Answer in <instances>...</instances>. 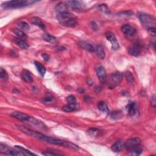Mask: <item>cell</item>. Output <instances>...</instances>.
<instances>
[{
  "mask_svg": "<svg viewBox=\"0 0 156 156\" xmlns=\"http://www.w3.org/2000/svg\"><path fill=\"white\" fill-rule=\"evenodd\" d=\"M123 80V75L120 72H115L112 73L109 76L108 81V86L110 89L114 88L120 84Z\"/></svg>",
  "mask_w": 156,
  "mask_h": 156,
  "instance_id": "cell-5",
  "label": "cell"
},
{
  "mask_svg": "<svg viewBox=\"0 0 156 156\" xmlns=\"http://www.w3.org/2000/svg\"><path fill=\"white\" fill-rule=\"evenodd\" d=\"M106 37L107 40H108L112 45V48L114 50H117L120 48V45L115 36L112 32H107L106 34Z\"/></svg>",
  "mask_w": 156,
  "mask_h": 156,
  "instance_id": "cell-8",
  "label": "cell"
},
{
  "mask_svg": "<svg viewBox=\"0 0 156 156\" xmlns=\"http://www.w3.org/2000/svg\"><path fill=\"white\" fill-rule=\"evenodd\" d=\"M34 65H36L37 69L38 71V73H40V75L42 76H44V75H45L46 73V68L44 67L41 63L38 62L37 61H34Z\"/></svg>",
  "mask_w": 156,
  "mask_h": 156,
  "instance_id": "cell-21",
  "label": "cell"
},
{
  "mask_svg": "<svg viewBox=\"0 0 156 156\" xmlns=\"http://www.w3.org/2000/svg\"><path fill=\"white\" fill-rule=\"evenodd\" d=\"M139 18L141 23L148 29L151 28H155V25L156 24L155 19L153 16L150 15L149 14L141 13L139 15Z\"/></svg>",
  "mask_w": 156,
  "mask_h": 156,
  "instance_id": "cell-4",
  "label": "cell"
},
{
  "mask_svg": "<svg viewBox=\"0 0 156 156\" xmlns=\"http://www.w3.org/2000/svg\"><path fill=\"white\" fill-rule=\"evenodd\" d=\"M11 115L17 120L23 122H25V123H29V121H30L31 118V116L22 113V112H13L11 114Z\"/></svg>",
  "mask_w": 156,
  "mask_h": 156,
  "instance_id": "cell-9",
  "label": "cell"
},
{
  "mask_svg": "<svg viewBox=\"0 0 156 156\" xmlns=\"http://www.w3.org/2000/svg\"><path fill=\"white\" fill-rule=\"evenodd\" d=\"M84 99H85V100L86 102H90L92 100L91 98L90 97V96H85L84 97Z\"/></svg>",
  "mask_w": 156,
  "mask_h": 156,
  "instance_id": "cell-41",
  "label": "cell"
},
{
  "mask_svg": "<svg viewBox=\"0 0 156 156\" xmlns=\"http://www.w3.org/2000/svg\"><path fill=\"white\" fill-rule=\"evenodd\" d=\"M43 155H45L46 156H54V155H62V154L53 152L52 151H46L45 152H43L42 153Z\"/></svg>",
  "mask_w": 156,
  "mask_h": 156,
  "instance_id": "cell-36",
  "label": "cell"
},
{
  "mask_svg": "<svg viewBox=\"0 0 156 156\" xmlns=\"http://www.w3.org/2000/svg\"><path fill=\"white\" fill-rule=\"evenodd\" d=\"M133 12H132L130 11H124V12H121L118 13V15L121 16V17H131L133 15Z\"/></svg>",
  "mask_w": 156,
  "mask_h": 156,
  "instance_id": "cell-34",
  "label": "cell"
},
{
  "mask_svg": "<svg viewBox=\"0 0 156 156\" xmlns=\"http://www.w3.org/2000/svg\"><path fill=\"white\" fill-rule=\"evenodd\" d=\"M142 151H143L142 148H141L140 146H136L135 148L128 150L129 153L132 155H140L141 153H142Z\"/></svg>",
  "mask_w": 156,
  "mask_h": 156,
  "instance_id": "cell-25",
  "label": "cell"
},
{
  "mask_svg": "<svg viewBox=\"0 0 156 156\" xmlns=\"http://www.w3.org/2000/svg\"><path fill=\"white\" fill-rule=\"evenodd\" d=\"M13 32L16 34V36L18 37V38L22 39V40H24V39L27 38L26 34L24 33L21 29H18V28H15L13 29Z\"/></svg>",
  "mask_w": 156,
  "mask_h": 156,
  "instance_id": "cell-24",
  "label": "cell"
},
{
  "mask_svg": "<svg viewBox=\"0 0 156 156\" xmlns=\"http://www.w3.org/2000/svg\"><path fill=\"white\" fill-rule=\"evenodd\" d=\"M148 29V31L149 32V33L151 34V35H153V36H155V28H151Z\"/></svg>",
  "mask_w": 156,
  "mask_h": 156,
  "instance_id": "cell-40",
  "label": "cell"
},
{
  "mask_svg": "<svg viewBox=\"0 0 156 156\" xmlns=\"http://www.w3.org/2000/svg\"><path fill=\"white\" fill-rule=\"evenodd\" d=\"M42 57L43 58V59L46 61V62H48L49 61V59H50V56H49L46 53H43L42 54Z\"/></svg>",
  "mask_w": 156,
  "mask_h": 156,
  "instance_id": "cell-39",
  "label": "cell"
},
{
  "mask_svg": "<svg viewBox=\"0 0 156 156\" xmlns=\"http://www.w3.org/2000/svg\"><path fill=\"white\" fill-rule=\"evenodd\" d=\"M95 52L96 53L97 56H98L101 59H104L106 57V53L103 48L100 45H98L95 48Z\"/></svg>",
  "mask_w": 156,
  "mask_h": 156,
  "instance_id": "cell-17",
  "label": "cell"
},
{
  "mask_svg": "<svg viewBox=\"0 0 156 156\" xmlns=\"http://www.w3.org/2000/svg\"><path fill=\"white\" fill-rule=\"evenodd\" d=\"M17 128L19 129L20 130H21L24 134H25L29 136H32V137L35 138L37 140L45 141V142H47V143L53 144V145L63 146H64V147L70 148L74 150H78L79 149V146L71 142H70V141H65V140H61L58 139L52 138V137H51V136H46L45 134L38 132H36V131L32 130L31 129H29L23 126H17Z\"/></svg>",
  "mask_w": 156,
  "mask_h": 156,
  "instance_id": "cell-1",
  "label": "cell"
},
{
  "mask_svg": "<svg viewBox=\"0 0 156 156\" xmlns=\"http://www.w3.org/2000/svg\"><path fill=\"white\" fill-rule=\"evenodd\" d=\"M0 152L3 154H5L9 155H25L22 151H18L16 150H14L12 148L8 147V146L4 145L3 144L0 145Z\"/></svg>",
  "mask_w": 156,
  "mask_h": 156,
  "instance_id": "cell-6",
  "label": "cell"
},
{
  "mask_svg": "<svg viewBox=\"0 0 156 156\" xmlns=\"http://www.w3.org/2000/svg\"><path fill=\"white\" fill-rule=\"evenodd\" d=\"M22 78L23 81L26 82H31L33 81V77L31 73L26 70H24L21 74Z\"/></svg>",
  "mask_w": 156,
  "mask_h": 156,
  "instance_id": "cell-15",
  "label": "cell"
},
{
  "mask_svg": "<svg viewBox=\"0 0 156 156\" xmlns=\"http://www.w3.org/2000/svg\"><path fill=\"white\" fill-rule=\"evenodd\" d=\"M56 19L62 25L66 27L73 28L77 25V18L73 13L69 12H63L58 13Z\"/></svg>",
  "mask_w": 156,
  "mask_h": 156,
  "instance_id": "cell-2",
  "label": "cell"
},
{
  "mask_svg": "<svg viewBox=\"0 0 156 156\" xmlns=\"http://www.w3.org/2000/svg\"><path fill=\"white\" fill-rule=\"evenodd\" d=\"M14 41L15 42L17 45L21 49H22V50H27L29 48L28 44L24 40H22V39L15 38H14Z\"/></svg>",
  "mask_w": 156,
  "mask_h": 156,
  "instance_id": "cell-18",
  "label": "cell"
},
{
  "mask_svg": "<svg viewBox=\"0 0 156 156\" xmlns=\"http://www.w3.org/2000/svg\"><path fill=\"white\" fill-rule=\"evenodd\" d=\"M87 133L92 137H96V136H99L100 135H101L102 131L98 128H93L88 130Z\"/></svg>",
  "mask_w": 156,
  "mask_h": 156,
  "instance_id": "cell-20",
  "label": "cell"
},
{
  "mask_svg": "<svg viewBox=\"0 0 156 156\" xmlns=\"http://www.w3.org/2000/svg\"><path fill=\"white\" fill-rule=\"evenodd\" d=\"M125 75L126 77V80L128 82V83H129V84H132L134 81V78L132 74L130 71H127Z\"/></svg>",
  "mask_w": 156,
  "mask_h": 156,
  "instance_id": "cell-31",
  "label": "cell"
},
{
  "mask_svg": "<svg viewBox=\"0 0 156 156\" xmlns=\"http://www.w3.org/2000/svg\"><path fill=\"white\" fill-rule=\"evenodd\" d=\"M53 100H54L53 97H52V96H47V97H45V98L43 100V101L44 102H45V103H48V102H51Z\"/></svg>",
  "mask_w": 156,
  "mask_h": 156,
  "instance_id": "cell-38",
  "label": "cell"
},
{
  "mask_svg": "<svg viewBox=\"0 0 156 156\" xmlns=\"http://www.w3.org/2000/svg\"><path fill=\"white\" fill-rule=\"evenodd\" d=\"M18 26L20 27L21 28H22L23 29H24V30H29V29H30V26H29V24L26 23V22H19L18 23Z\"/></svg>",
  "mask_w": 156,
  "mask_h": 156,
  "instance_id": "cell-35",
  "label": "cell"
},
{
  "mask_svg": "<svg viewBox=\"0 0 156 156\" xmlns=\"http://www.w3.org/2000/svg\"><path fill=\"white\" fill-rule=\"evenodd\" d=\"M15 148L19 149H21L22 151H23L22 152H23L24 154H28V155H36L35 154H34L32 153H31V151H29V150H27L25 148H24L23 147H22V146H15Z\"/></svg>",
  "mask_w": 156,
  "mask_h": 156,
  "instance_id": "cell-37",
  "label": "cell"
},
{
  "mask_svg": "<svg viewBox=\"0 0 156 156\" xmlns=\"http://www.w3.org/2000/svg\"><path fill=\"white\" fill-rule=\"evenodd\" d=\"M96 75L102 84H105L107 81V75L106 71L104 67L100 66L96 68Z\"/></svg>",
  "mask_w": 156,
  "mask_h": 156,
  "instance_id": "cell-10",
  "label": "cell"
},
{
  "mask_svg": "<svg viewBox=\"0 0 156 156\" xmlns=\"http://www.w3.org/2000/svg\"><path fill=\"white\" fill-rule=\"evenodd\" d=\"M121 31L126 36L129 37L134 36L136 32V29L129 24H124V25L122 26Z\"/></svg>",
  "mask_w": 156,
  "mask_h": 156,
  "instance_id": "cell-11",
  "label": "cell"
},
{
  "mask_svg": "<svg viewBox=\"0 0 156 156\" xmlns=\"http://www.w3.org/2000/svg\"><path fill=\"white\" fill-rule=\"evenodd\" d=\"M126 109L128 111V114L130 116H133L136 115L138 110L137 105L134 102H130L126 106Z\"/></svg>",
  "mask_w": 156,
  "mask_h": 156,
  "instance_id": "cell-12",
  "label": "cell"
},
{
  "mask_svg": "<svg viewBox=\"0 0 156 156\" xmlns=\"http://www.w3.org/2000/svg\"><path fill=\"white\" fill-rule=\"evenodd\" d=\"M34 3H36V1H26V0H13V1L3 3L1 5V7L4 9H18L28 6Z\"/></svg>",
  "mask_w": 156,
  "mask_h": 156,
  "instance_id": "cell-3",
  "label": "cell"
},
{
  "mask_svg": "<svg viewBox=\"0 0 156 156\" xmlns=\"http://www.w3.org/2000/svg\"><path fill=\"white\" fill-rule=\"evenodd\" d=\"M43 38L44 40L51 43H54L56 42V38L49 34H45L43 36Z\"/></svg>",
  "mask_w": 156,
  "mask_h": 156,
  "instance_id": "cell-28",
  "label": "cell"
},
{
  "mask_svg": "<svg viewBox=\"0 0 156 156\" xmlns=\"http://www.w3.org/2000/svg\"><path fill=\"white\" fill-rule=\"evenodd\" d=\"M77 91H79L80 93H84L85 90L84 89H82V88H79V89H77Z\"/></svg>",
  "mask_w": 156,
  "mask_h": 156,
  "instance_id": "cell-42",
  "label": "cell"
},
{
  "mask_svg": "<svg viewBox=\"0 0 156 156\" xmlns=\"http://www.w3.org/2000/svg\"><path fill=\"white\" fill-rule=\"evenodd\" d=\"M98 9L100 11L103 12V13H109L110 12V11H109L108 7H107V5L105 4H99L98 6Z\"/></svg>",
  "mask_w": 156,
  "mask_h": 156,
  "instance_id": "cell-30",
  "label": "cell"
},
{
  "mask_svg": "<svg viewBox=\"0 0 156 156\" xmlns=\"http://www.w3.org/2000/svg\"><path fill=\"white\" fill-rule=\"evenodd\" d=\"M140 144H141V140L140 139L132 138L127 140L123 144V146L128 151L132 148L136 147V146H140Z\"/></svg>",
  "mask_w": 156,
  "mask_h": 156,
  "instance_id": "cell-7",
  "label": "cell"
},
{
  "mask_svg": "<svg viewBox=\"0 0 156 156\" xmlns=\"http://www.w3.org/2000/svg\"><path fill=\"white\" fill-rule=\"evenodd\" d=\"M0 77L2 80H7L8 79V74L7 71L2 68L0 69Z\"/></svg>",
  "mask_w": 156,
  "mask_h": 156,
  "instance_id": "cell-33",
  "label": "cell"
},
{
  "mask_svg": "<svg viewBox=\"0 0 156 156\" xmlns=\"http://www.w3.org/2000/svg\"><path fill=\"white\" fill-rule=\"evenodd\" d=\"M67 101L68 102L69 104H76V98L74 95H70L67 97Z\"/></svg>",
  "mask_w": 156,
  "mask_h": 156,
  "instance_id": "cell-32",
  "label": "cell"
},
{
  "mask_svg": "<svg viewBox=\"0 0 156 156\" xmlns=\"http://www.w3.org/2000/svg\"><path fill=\"white\" fill-rule=\"evenodd\" d=\"M79 45L82 48L84 49V50L90 52H95V47L93 46L92 45H91L90 43H88L87 42L85 41H81L79 42Z\"/></svg>",
  "mask_w": 156,
  "mask_h": 156,
  "instance_id": "cell-13",
  "label": "cell"
},
{
  "mask_svg": "<svg viewBox=\"0 0 156 156\" xmlns=\"http://www.w3.org/2000/svg\"><path fill=\"white\" fill-rule=\"evenodd\" d=\"M123 146V143L121 142V141H117L116 142L112 145V150L114 151V153H118L121 151Z\"/></svg>",
  "mask_w": 156,
  "mask_h": 156,
  "instance_id": "cell-23",
  "label": "cell"
},
{
  "mask_svg": "<svg viewBox=\"0 0 156 156\" xmlns=\"http://www.w3.org/2000/svg\"><path fill=\"white\" fill-rule=\"evenodd\" d=\"M141 50V48L140 45H135L129 49V52L131 56L136 57L140 55Z\"/></svg>",
  "mask_w": 156,
  "mask_h": 156,
  "instance_id": "cell-14",
  "label": "cell"
},
{
  "mask_svg": "<svg viewBox=\"0 0 156 156\" xmlns=\"http://www.w3.org/2000/svg\"><path fill=\"white\" fill-rule=\"evenodd\" d=\"M65 3L68 6V7H70L73 9H81L83 6L82 3L79 1H74V0H71V1H67Z\"/></svg>",
  "mask_w": 156,
  "mask_h": 156,
  "instance_id": "cell-16",
  "label": "cell"
},
{
  "mask_svg": "<svg viewBox=\"0 0 156 156\" xmlns=\"http://www.w3.org/2000/svg\"><path fill=\"white\" fill-rule=\"evenodd\" d=\"M31 22L33 24H35L37 26L39 27L40 29H42V30H45L46 29V26L45 25V24H44L41 20L38 18V17H33L31 19Z\"/></svg>",
  "mask_w": 156,
  "mask_h": 156,
  "instance_id": "cell-19",
  "label": "cell"
},
{
  "mask_svg": "<svg viewBox=\"0 0 156 156\" xmlns=\"http://www.w3.org/2000/svg\"><path fill=\"white\" fill-rule=\"evenodd\" d=\"M98 109L100 111L102 112H108L109 111V108H108V106L107 105V104L104 101H100L98 104Z\"/></svg>",
  "mask_w": 156,
  "mask_h": 156,
  "instance_id": "cell-27",
  "label": "cell"
},
{
  "mask_svg": "<svg viewBox=\"0 0 156 156\" xmlns=\"http://www.w3.org/2000/svg\"><path fill=\"white\" fill-rule=\"evenodd\" d=\"M77 109V107L76 104H68L67 105H65L62 107V110L65 112H72L76 110Z\"/></svg>",
  "mask_w": 156,
  "mask_h": 156,
  "instance_id": "cell-22",
  "label": "cell"
},
{
  "mask_svg": "<svg viewBox=\"0 0 156 156\" xmlns=\"http://www.w3.org/2000/svg\"><path fill=\"white\" fill-rule=\"evenodd\" d=\"M68 8V6L66 4V3H58L57 6L55 7L56 11L58 12V13H61L63 12H67L66 10Z\"/></svg>",
  "mask_w": 156,
  "mask_h": 156,
  "instance_id": "cell-26",
  "label": "cell"
},
{
  "mask_svg": "<svg viewBox=\"0 0 156 156\" xmlns=\"http://www.w3.org/2000/svg\"><path fill=\"white\" fill-rule=\"evenodd\" d=\"M110 116L113 119H120L122 116H123V112L118 110V111H114L112 112Z\"/></svg>",
  "mask_w": 156,
  "mask_h": 156,
  "instance_id": "cell-29",
  "label": "cell"
}]
</instances>
